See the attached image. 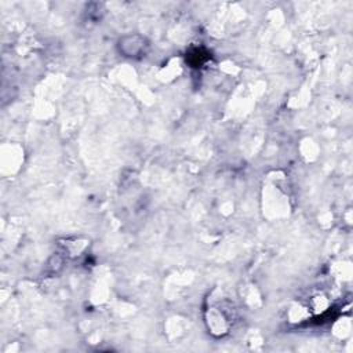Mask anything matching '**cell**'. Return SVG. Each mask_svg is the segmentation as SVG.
<instances>
[{
	"label": "cell",
	"mask_w": 353,
	"mask_h": 353,
	"mask_svg": "<svg viewBox=\"0 0 353 353\" xmlns=\"http://www.w3.org/2000/svg\"><path fill=\"white\" fill-rule=\"evenodd\" d=\"M117 48L123 57L127 58H141L146 54L149 48V41L145 36L138 33H131L120 37L117 41Z\"/></svg>",
	"instance_id": "obj_1"
}]
</instances>
